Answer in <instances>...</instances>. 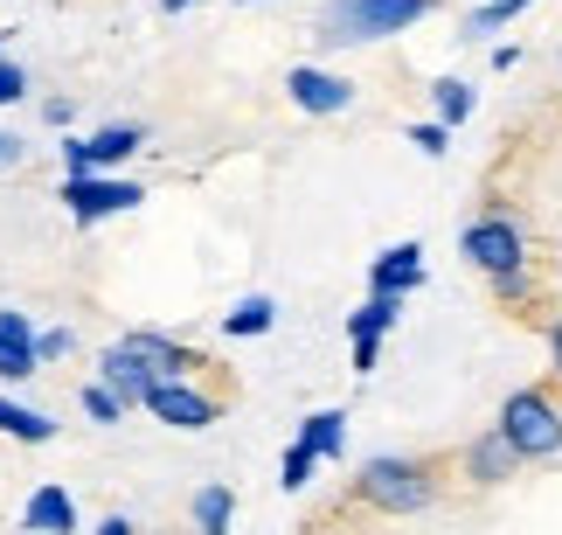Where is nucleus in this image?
Listing matches in <instances>:
<instances>
[{
    "label": "nucleus",
    "instance_id": "obj_6",
    "mask_svg": "<svg viewBox=\"0 0 562 535\" xmlns=\"http://www.w3.org/2000/svg\"><path fill=\"white\" fill-rule=\"evenodd\" d=\"M451 473H459L465 487H507L514 473H521V453H514V445L486 424L480 438H465L459 453H451Z\"/></svg>",
    "mask_w": 562,
    "mask_h": 535
},
{
    "label": "nucleus",
    "instance_id": "obj_10",
    "mask_svg": "<svg viewBox=\"0 0 562 535\" xmlns=\"http://www.w3.org/2000/svg\"><path fill=\"white\" fill-rule=\"evenodd\" d=\"M285 98L299 104V112H313V119H334V112H348V104H355V83L334 77V70H313V63H299V70L285 77Z\"/></svg>",
    "mask_w": 562,
    "mask_h": 535
},
{
    "label": "nucleus",
    "instance_id": "obj_17",
    "mask_svg": "<svg viewBox=\"0 0 562 535\" xmlns=\"http://www.w3.org/2000/svg\"><path fill=\"white\" fill-rule=\"evenodd\" d=\"M0 438H21V445H49L56 438V424L29 411V403H14V397H0Z\"/></svg>",
    "mask_w": 562,
    "mask_h": 535
},
{
    "label": "nucleus",
    "instance_id": "obj_3",
    "mask_svg": "<svg viewBox=\"0 0 562 535\" xmlns=\"http://www.w3.org/2000/svg\"><path fill=\"white\" fill-rule=\"evenodd\" d=\"M493 432L521 453V466L528 459H562V390H549V382L514 390L501 403V417H493Z\"/></svg>",
    "mask_w": 562,
    "mask_h": 535
},
{
    "label": "nucleus",
    "instance_id": "obj_30",
    "mask_svg": "<svg viewBox=\"0 0 562 535\" xmlns=\"http://www.w3.org/2000/svg\"><path fill=\"white\" fill-rule=\"evenodd\" d=\"M160 8H167V14H181V8H194V0H160Z\"/></svg>",
    "mask_w": 562,
    "mask_h": 535
},
{
    "label": "nucleus",
    "instance_id": "obj_28",
    "mask_svg": "<svg viewBox=\"0 0 562 535\" xmlns=\"http://www.w3.org/2000/svg\"><path fill=\"white\" fill-rule=\"evenodd\" d=\"M382 361V341H355V369H375Z\"/></svg>",
    "mask_w": 562,
    "mask_h": 535
},
{
    "label": "nucleus",
    "instance_id": "obj_20",
    "mask_svg": "<svg viewBox=\"0 0 562 535\" xmlns=\"http://www.w3.org/2000/svg\"><path fill=\"white\" fill-rule=\"evenodd\" d=\"M528 8H535V0H486V8L465 14V35H493V29H507V21H521Z\"/></svg>",
    "mask_w": 562,
    "mask_h": 535
},
{
    "label": "nucleus",
    "instance_id": "obj_19",
    "mask_svg": "<svg viewBox=\"0 0 562 535\" xmlns=\"http://www.w3.org/2000/svg\"><path fill=\"white\" fill-rule=\"evenodd\" d=\"M430 104H438V125H459V119H472V83L465 77H438L430 83Z\"/></svg>",
    "mask_w": 562,
    "mask_h": 535
},
{
    "label": "nucleus",
    "instance_id": "obj_9",
    "mask_svg": "<svg viewBox=\"0 0 562 535\" xmlns=\"http://www.w3.org/2000/svg\"><path fill=\"white\" fill-rule=\"evenodd\" d=\"M139 146H146V125H104L91 140H63V167L70 175H104V167L133 160Z\"/></svg>",
    "mask_w": 562,
    "mask_h": 535
},
{
    "label": "nucleus",
    "instance_id": "obj_21",
    "mask_svg": "<svg viewBox=\"0 0 562 535\" xmlns=\"http://www.w3.org/2000/svg\"><path fill=\"white\" fill-rule=\"evenodd\" d=\"M83 411H91L98 424H119V417H125V403L104 390V382H83Z\"/></svg>",
    "mask_w": 562,
    "mask_h": 535
},
{
    "label": "nucleus",
    "instance_id": "obj_14",
    "mask_svg": "<svg viewBox=\"0 0 562 535\" xmlns=\"http://www.w3.org/2000/svg\"><path fill=\"white\" fill-rule=\"evenodd\" d=\"M229 515H236V494H229L223 480L194 487V501H188V522H194V535H229Z\"/></svg>",
    "mask_w": 562,
    "mask_h": 535
},
{
    "label": "nucleus",
    "instance_id": "obj_23",
    "mask_svg": "<svg viewBox=\"0 0 562 535\" xmlns=\"http://www.w3.org/2000/svg\"><path fill=\"white\" fill-rule=\"evenodd\" d=\"M445 140H451V125H438V119H424V125H409V146H417V154H430V160H438V154H445Z\"/></svg>",
    "mask_w": 562,
    "mask_h": 535
},
{
    "label": "nucleus",
    "instance_id": "obj_24",
    "mask_svg": "<svg viewBox=\"0 0 562 535\" xmlns=\"http://www.w3.org/2000/svg\"><path fill=\"white\" fill-rule=\"evenodd\" d=\"M21 98H29V70L0 56V104H21Z\"/></svg>",
    "mask_w": 562,
    "mask_h": 535
},
{
    "label": "nucleus",
    "instance_id": "obj_15",
    "mask_svg": "<svg viewBox=\"0 0 562 535\" xmlns=\"http://www.w3.org/2000/svg\"><path fill=\"white\" fill-rule=\"evenodd\" d=\"M403 320V299H389V292H369V306H355L348 313V341H382L389 327Z\"/></svg>",
    "mask_w": 562,
    "mask_h": 535
},
{
    "label": "nucleus",
    "instance_id": "obj_2",
    "mask_svg": "<svg viewBox=\"0 0 562 535\" xmlns=\"http://www.w3.org/2000/svg\"><path fill=\"white\" fill-rule=\"evenodd\" d=\"M438 8V0H327L319 8V42L327 49H355V42H389Z\"/></svg>",
    "mask_w": 562,
    "mask_h": 535
},
{
    "label": "nucleus",
    "instance_id": "obj_27",
    "mask_svg": "<svg viewBox=\"0 0 562 535\" xmlns=\"http://www.w3.org/2000/svg\"><path fill=\"white\" fill-rule=\"evenodd\" d=\"M549 369H555V390H562V320H549Z\"/></svg>",
    "mask_w": 562,
    "mask_h": 535
},
{
    "label": "nucleus",
    "instance_id": "obj_25",
    "mask_svg": "<svg viewBox=\"0 0 562 535\" xmlns=\"http://www.w3.org/2000/svg\"><path fill=\"white\" fill-rule=\"evenodd\" d=\"M35 348H42V361H63V355H70V334L49 327V334H35Z\"/></svg>",
    "mask_w": 562,
    "mask_h": 535
},
{
    "label": "nucleus",
    "instance_id": "obj_4",
    "mask_svg": "<svg viewBox=\"0 0 562 535\" xmlns=\"http://www.w3.org/2000/svg\"><path fill=\"white\" fill-rule=\"evenodd\" d=\"M459 250H465V265L480 271V278L528 271V237H521V223H514V216H480V223H465V230H459Z\"/></svg>",
    "mask_w": 562,
    "mask_h": 535
},
{
    "label": "nucleus",
    "instance_id": "obj_1",
    "mask_svg": "<svg viewBox=\"0 0 562 535\" xmlns=\"http://www.w3.org/2000/svg\"><path fill=\"white\" fill-rule=\"evenodd\" d=\"M445 473H451V459H396L389 453L355 473V501L375 508V515H424L445 494Z\"/></svg>",
    "mask_w": 562,
    "mask_h": 535
},
{
    "label": "nucleus",
    "instance_id": "obj_8",
    "mask_svg": "<svg viewBox=\"0 0 562 535\" xmlns=\"http://www.w3.org/2000/svg\"><path fill=\"white\" fill-rule=\"evenodd\" d=\"M98 382H104V390H112V397L125 403V411H133V403L146 411V397L160 390V369H154V361H146V355L133 348V341H112V348L98 355Z\"/></svg>",
    "mask_w": 562,
    "mask_h": 535
},
{
    "label": "nucleus",
    "instance_id": "obj_5",
    "mask_svg": "<svg viewBox=\"0 0 562 535\" xmlns=\"http://www.w3.org/2000/svg\"><path fill=\"white\" fill-rule=\"evenodd\" d=\"M139 181H119V175H70L63 181V209H70L77 223H104L119 216V209H139Z\"/></svg>",
    "mask_w": 562,
    "mask_h": 535
},
{
    "label": "nucleus",
    "instance_id": "obj_16",
    "mask_svg": "<svg viewBox=\"0 0 562 535\" xmlns=\"http://www.w3.org/2000/svg\"><path fill=\"white\" fill-rule=\"evenodd\" d=\"M299 445H306L313 459H340V445H348V417H340V411H313L306 424H299Z\"/></svg>",
    "mask_w": 562,
    "mask_h": 535
},
{
    "label": "nucleus",
    "instance_id": "obj_26",
    "mask_svg": "<svg viewBox=\"0 0 562 535\" xmlns=\"http://www.w3.org/2000/svg\"><path fill=\"white\" fill-rule=\"evenodd\" d=\"M29 160V146H21V133H0V167H21Z\"/></svg>",
    "mask_w": 562,
    "mask_h": 535
},
{
    "label": "nucleus",
    "instance_id": "obj_29",
    "mask_svg": "<svg viewBox=\"0 0 562 535\" xmlns=\"http://www.w3.org/2000/svg\"><path fill=\"white\" fill-rule=\"evenodd\" d=\"M98 535H133V522H125V515H104V522H98Z\"/></svg>",
    "mask_w": 562,
    "mask_h": 535
},
{
    "label": "nucleus",
    "instance_id": "obj_11",
    "mask_svg": "<svg viewBox=\"0 0 562 535\" xmlns=\"http://www.w3.org/2000/svg\"><path fill=\"white\" fill-rule=\"evenodd\" d=\"M424 286V244H389L382 258L369 265V292H389V299H409Z\"/></svg>",
    "mask_w": 562,
    "mask_h": 535
},
{
    "label": "nucleus",
    "instance_id": "obj_13",
    "mask_svg": "<svg viewBox=\"0 0 562 535\" xmlns=\"http://www.w3.org/2000/svg\"><path fill=\"white\" fill-rule=\"evenodd\" d=\"M21 528H29V535H77V508H70V494H63L56 480L35 487L29 508H21Z\"/></svg>",
    "mask_w": 562,
    "mask_h": 535
},
{
    "label": "nucleus",
    "instance_id": "obj_18",
    "mask_svg": "<svg viewBox=\"0 0 562 535\" xmlns=\"http://www.w3.org/2000/svg\"><path fill=\"white\" fill-rule=\"evenodd\" d=\"M271 320H278V306L265 292H250V299H236V306L223 313V327L236 334V341H250V334H271Z\"/></svg>",
    "mask_w": 562,
    "mask_h": 535
},
{
    "label": "nucleus",
    "instance_id": "obj_12",
    "mask_svg": "<svg viewBox=\"0 0 562 535\" xmlns=\"http://www.w3.org/2000/svg\"><path fill=\"white\" fill-rule=\"evenodd\" d=\"M35 369H42V348L29 313H0V382H29Z\"/></svg>",
    "mask_w": 562,
    "mask_h": 535
},
{
    "label": "nucleus",
    "instance_id": "obj_22",
    "mask_svg": "<svg viewBox=\"0 0 562 535\" xmlns=\"http://www.w3.org/2000/svg\"><path fill=\"white\" fill-rule=\"evenodd\" d=\"M313 466H319V459H313V453H306V445H299V438H292V453H285V466H278V480H285V487H292V494H299V487H306V480H313Z\"/></svg>",
    "mask_w": 562,
    "mask_h": 535
},
{
    "label": "nucleus",
    "instance_id": "obj_7",
    "mask_svg": "<svg viewBox=\"0 0 562 535\" xmlns=\"http://www.w3.org/2000/svg\"><path fill=\"white\" fill-rule=\"evenodd\" d=\"M223 403H229V397L194 390V376H181V382H160V390L146 397V411H154L160 424H175V432H209V424L223 417Z\"/></svg>",
    "mask_w": 562,
    "mask_h": 535
}]
</instances>
